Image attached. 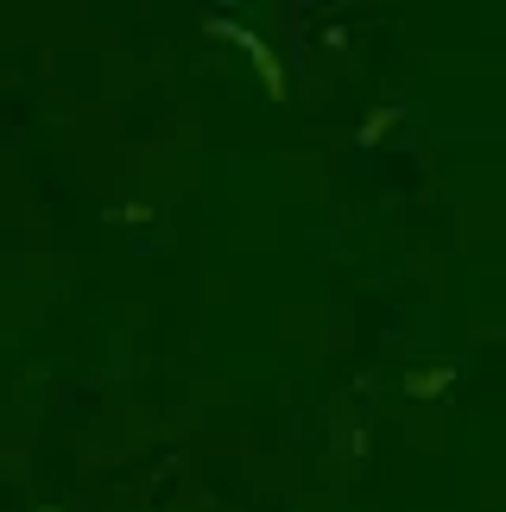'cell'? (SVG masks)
Returning a JSON list of instances; mask_svg holds the SVG:
<instances>
[{
  "instance_id": "cell-1",
  "label": "cell",
  "mask_w": 506,
  "mask_h": 512,
  "mask_svg": "<svg viewBox=\"0 0 506 512\" xmlns=\"http://www.w3.org/2000/svg\"><path fill=\"white\" fill-rule=\"evenodd\" d=\"M222 32H228V38H241V45L253 51V64H260V76H266V89H272V95H285V76H279V64H272V51L260 45V38H253V32H235V26H222Z\"/></svg>"
},
{
  "instance_id": "cell-2",
  "label": "cell",
  "mask_w": 506,
  "mask_h": 512,
  "mask_svg": "<svg viewBox=\"0 0 506 512\" xmlns=\"http://www.w3.org/2000/svg\"><path fill=\"white\" fill-rule=\"evenodd\" d=\"M456 380V367H437V373H412V380H405V392H418V399H431L437 386H450Z\"/></svg>"
}]
</instances>
